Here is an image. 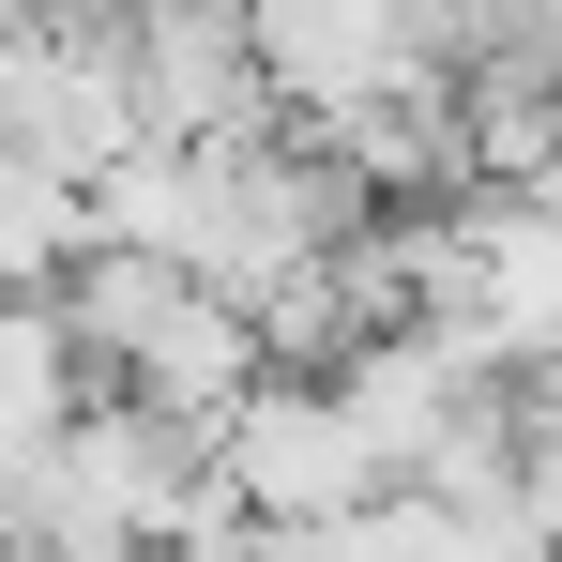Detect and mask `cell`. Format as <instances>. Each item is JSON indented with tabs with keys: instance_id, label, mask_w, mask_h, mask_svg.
Here are the masks:
<instances>
[{
	"instance_id": "obj_1",
	"label": "cell",
	"mask_w": 562,
	"mask_h": 562,
	"mask_svg": "<svg viewBox=\"0 0 562 562\" xmlns=\"http://www.w3.org/2000/svg\"><path fill=\"white\" fill-rule=\"evenodd\" d=\"M213 471H228V502L274 517V532H319L335 502L380 486V457L350 441V411H335L319 366H259V380H244V395L213 411Z\"/></svg>"
},
{
	"instance_id": "obj_2",
	"label": "cell",
	"mask_w": 562,
	"mask_h": 562,
	"mask_svg": "<svg viewBox=\"0 0 562 562\" xmlns=\"http://www.w3.org/2000/svg\"><path fill=\"white\" fill-rule=\"evenodd\" d=\"M0 137L61 183H92L106 153H137V77H122V31L77 15H15L0 31Z\"/></svg>"
},
{
	"instance_id": "obj_3",
	"label": "cell",
	"mask_w": 562,
	"mask_h": 562,
	"mask_svg": "<svg viewBox=\"0 0 562 562\" xmlns=\"http://www.w3.org/2000/svg\"><path fill=\"white\" fill-rule=\"evenodd\" d=\"M244 46H259L274 122H335V106L380 92V77H441V61L395 31V0H244Z\"/></svg>"
},
{
	"instance_id": "obj_4",
	"label": "cell",
	"mask_w": 562,
	"mask_h": 562,
	"mask_svg": "<svg viewBox=\"0 0 562 562\" xmlns=\"http://www.w3.org/2000/svg\"><path fill=\"white\" fill-rule=\"evenodd\" d=\"M274 366V350H259V319H244V304H228V289H168V319H153V335H137V350H122V395H153V411H168V426H198V441H213V411H228V395H244V380Z\"/></svg>"
},
{
	"instance_id": "obj_5",
	"label": "cell",
	"mask_w": 562,
	"mask_h": 562,
	"mask_svg": "<svg viewBox=\"0 0 562 562\" xmlns=\"http://www.w3.org/2000/svg\"><path fill=\"white\" fill-rule=\"evenodd\" d=\"M77 244H92V198L0 137V289H61V259H77Z\"/></svg>"
},
{
	"instance_id": "obj_6",
	"label": "cell",
	"mask_w": 562,
	"mask_h": 562,
	"mask_svg": "<svg viewBox=\"0 0 562 562\" xmlns=\"http://www.w3.org/2000/svg\"><path fill=\"white\" fill-rule=\"evenodd\" d=\"M15 562H153V548H92V532H61V548H15Z\"/></svg>"
}]
</instances>
